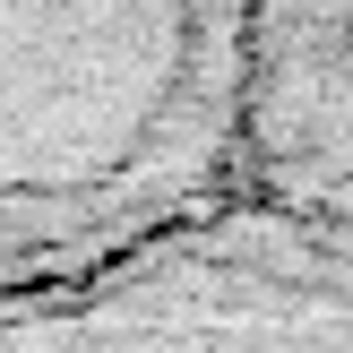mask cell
<instances>
[{
    "instance_id": "6da1fadb",
    "label": "cell",
    "mask_w": 353,
    "mask_h": 353,
    "mask_svg": "<svg viewBox=\"0 0 353 353\" xmlns=\"http://www.w3.org/2000/svg\"><path fill=\"white\" fill-rule=\"evenodd\" d=\"M138 353H353V241L241 233L155 285Z\"/></svg>"
},
{
    "instance_id": "7a4b0ae2",
    "label": "cell",
    "mask_w": 353,
    "mask_h": 353,
    "mask_svg": "<svg viewBox=\"0 0 353 353\" xmlns=\"http://www.w3.org/2000/svg\"><path fill=\"white\" fill-rule=\"evenodd\" d=\"M259 112L276 181L353 241V0H259Z\"/></svg>"
}]
</instances>
